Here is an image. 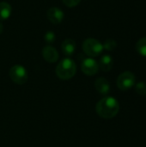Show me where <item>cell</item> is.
I'll use <instances>...</instances> for the list:
<instances>
[{"instance_id":"6","label":"cell","mask_w":146,"mask_h":147,"mask_svg":"<svg viewBox=\"0 0 146 147\" xmlns=\"http://www.w3.org/2000/svg\"><path fill=\"white\" fill-rule=\"evenodd\" d=\"M81 70L87 76H94L99 71V65L94 59L87 58L83 60Z\"/></svg>"},{"instance_id":"2","label":"cell","mask_w":146,"mask_h":147,"mask_svg":"<svg viewBox=\"0 0 146 147\" xmlns=\"http://www.w3.org/2000/svg\"><path fill=\"white\" fill-rule=\"evenodd\" d=\"M55 71L59 79L69 80L72 78L77 72L76 63L71 59L65 58L57 65Z\"/></svg>"},{"instance_id":"3","label":"cell","mask_w":146,"mask_h":147,"mask_svg":"<svg viewBox=\"0 0 146 147\" xmlns=\"http://www.w3.org/2000/svg\"><path fill=\"white\" fill-rule=\"evenodd\" d=\"M83 52L89 57H96L100 55L103 51L102 44L96 39L89 38L83 43Z\"/></svg>"},{"instance_id":"8","label":"cell","mask_w":146,"mask_h":147,"mask_svg":"<svg viewBox=\"0 0 146 147\" xmlns=\"http://www.w3.org/2000/svg\"><path fill=\"white\" fill-rule=\"evenodd\" d=\"M42 56L49 63H54L59 59V53L52 46H46L42 49Z\"/></svg>"},{"instance_id":"12","label":"cell","mask_w":146,"mask_h":147,"mask_svg":"<svg viewBox=\"0 0 146 147\" xmlns=\"http://www.w3.org/2000/svg\"><path fill=\"white\" fill-rule=\"evenodd\" d=\"M11 6L5 2L0 3V21H4L8 19L11 15Z\"/></svg>"},{"instance_id":"4","label":"cell","mask_w":146,"mask_h":147,"mask_svg":"<svg viewBox=\"0 0 146 147\" xmlns=\"http://www.w3.org/2000/svg\"><path fill=\"white\" fill-rule=\"evenodd\" d=\"M9 74L10 79L18 85L24 84L28 81V78L26 69L22 65H13L10 68Z\"/></svg>"},{"instance_id":"7","label":"cell","mask_w":146,"mask_h":147,"mask_svg":"<svg viewBox=\"0 0 146 147\" xmlns=\"http://www.w3.org/2000/svg\"><path fill=\"white\" fill-rule=\"evenodd\" d=\"M64 12L58 7H52L47 11V18L53 24H59L64 20Z\"/></svg>"},{"instance_id":"14","label":"cell","mask_w":146,"mask_h":147,"mask_svg":"<svg viewBox=\"0 0 146 147\" xmlns=\"http://www.w3.org/2000/svg\"><path fill=\"white\" fill-rule=\"evenodd\" d=\"M102 46H103V49L107 51H114L117 47V43L113 39H108L106 40L104 44H102Z\"/></svg>"},{"instance_id":"17","label":"cell","mask_w":146,"mask_h":147,"mask_svg":"<svg viewBox=\"0 0 146 147\" xmlns=\"http://www.w3.org/2000/svg\"><path fill=\"white\" fill-rule=\"evenodd\" d=\"M62 1L67 7H70V8L77 6L81 2V0H62Z\"/></svg>"},{"instance_id":"15","label":"cell","mask_w":146,"mask_h":147,"mask_svg":"<svg viewBox=\"0 0 146 147\" xmlns=\"http://www.w3.org/2000/svg\"><path fill=\"white\" fill-rule=\"evenodd\" d=\"M136 92L140 96H146V84L144 82H140L135 86Z\"/></svg>"},{"instance_id":"18","label":"cell","mask_w":146,"mask_h":147,"mask_svg":"<svg viewBox=\"0 0 146 147\" xmlns=\"http://www.w3.org/2000/svg\"><path fill=\"white\" fill-rule=\"evenodd\" d=\"M2 31H3V24L0 22V34L2 33Z\"/></svg>"},{"instance_id":"11","label":"cell","mask_w":146,"mask_h":147,"mask_svg":"<svg viewBox=\"0 0 146 147\" xmlns=\"http://www.w3.org/2000/svg\"><path fill=\"white\" fill-rule=\"evenodd\" d=\"M76 42L72 39H66L63 41L61 49L66 56H71L76 51Z\"/></svg>"},{"instance_id":"10","label":"cell","mask_w":146,"mask_h":147,"mask_svg":"<svg viewBox=\"0 0 146 147\" xmlns=\"http://www.w3.org/2000/svg\"><path fill=\"white\" fill-rule=\"evenodd\" d=\"M98 65H99V69H101L102 71L108 72V71H109L112 69V67H113L114 59H113V58H112L110 55L105 54V55H103V56L101 58V59H100Z\"/></svg>"},{"instance_id":"13","label":"cell","mask_w":146,"mask_h":147,"mask_svg":"<svg viewBox=\"0 0 146 147\" xmlns=\"http://www.w3.org/2000/svg\"><path fill=\"white\" fill-rule=\"evenodd\" d=\"M136 50L140 55L146 57V37H143L138 40L136 43Z\"/></svg>"},{"instance_id":"16","label":"cell","mask_w":146,"mask_h":147,"mask_svg":"<svg viewBox=\"0 0 146 147\" xmlns=\"http://www.w3.org/2000/svg\"><path fill=\"white\" fill-rule=\"evenodd\" d=\"M55 34L52 32V31H47L46 34H45V36H44V39L46 40V43L48 44H51V43H53L54 40H55Z\"/></svg>"},{"instance_id":"5","label":"cell","mask_w":146,"mask_h":147,"mask_svg":"<svg viewBox=\"0 0 146 147\" xmlns=\"http://www.w3.org/2000/svg\"><path fill=\"white\" fill-rule=\"evenodd\" d=\"M135 75L131 71H124L117 78V86L120 90L126 91L130 90L135 84Z\"/></svg>"},{"instance_id":"1","label":"cell","mask_w":146,"mask_h":147,"mask_svg":"<svg viewBox=\"0 0 146 147\" xmlns=\"http://www.w3.org/2000/svg\"><path fill=\"white\" fill-rule=\"evenodd\" d=\"M119 110L120 104L118 101L112 96H107L101 99L96 106L97 115L103 119H112L115 117L119 113Z\"/></svg>"},{"instance_id":"9","label":"cell","mask_w":146,"mask_h":147,"mask_svg":"<svg viewBox=\"0 0 146 147\" xmlns=\"http://www.w3.org/2000/svg\"><path fill=\"white\" fill-rule=\"evenodd\" d=\"M95 87L101 95H108L110 91V84L104 78H98L95 81Z\"/></svg>"}]
</instances>
